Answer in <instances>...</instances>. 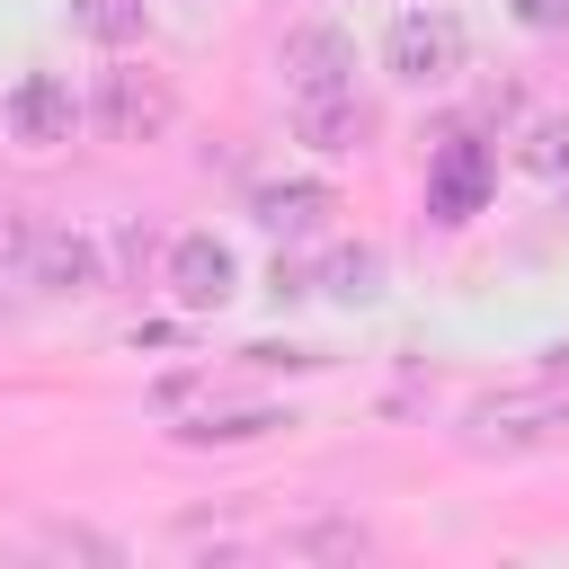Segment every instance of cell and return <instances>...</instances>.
<instances>
[{
    "mask_svg": "<svg viewBox=\"0 0 569 569\" xmlns=\"http://www.w3.org/2000/svg\"><path fill=\"white\" fill-rule=\"evenodd\" d=\"M489 178H498L489 142L445 133V142H436V160H427V213H436V222H471V213L489 204Z\"/></svg>",
    "mask_w": 569,
    "mask_h": 569,
    "instance_id": "cell-3",
    "label": "cell"
},
{
    "mask_svg": "<svg viewBox=\"0 0 569 569\" xmlns=\"http://www.w3.org/2000/svg\"><path fill=\"white\" fill-rule=\"evenodd\" d=\"M516 160H525L533 178H569V116H533L525 142H516Z\"/></svg>",
    "mask_w": 569,
    "mask_h": 569,
    "instance_id": "cell-12",
    "label": "cell"
},
{
    "mask_svg": "<svg viewBox=\"0 0 569 569\" xmlns=\"http://www.w3.org/2000/svg\"><path fill=\"white\" fill-rule=\"evenodd\" d=\"M382 62L409 80V89H445L462 71V18L453 9H400L391 36H382Z\"/></svg>",
    "mask_w": 569,
    "mask_h": 569,
    "instance_id": "cell-1",
    "label": "cell"
},
{
    "mask_svg": "<svg viewBox=\"0 0 569 569\" xmlns=\"http://www.w3.org/2000/svg\"><path fill=\"white\" fill-rule=\"evenodd\" d=\"M276 71H284L293 107H302V98H347V89H356V44H347L338 27H293L284 53H276Z\"/></svg>",
    "mask_w": 569,
    "mask_h": 569,
    "instance_id": "cell-4",
    "label": "cell"
},
{
    "mask_svg": "<svg viewBox=\"0 0 569 569\" xmlns=\"http://www.w3.org/2000/svg\"><path fill=\"white\" fill-rule=\"evenodd\" d=\"M249 213H258L276 240H302V231H320V222L338 213V196H329L320 178H267V187L249 196Z\"/></svg>",
    "mask_w": 569,
    "mask_h": 569,
    "instance_id": "cell-8",
    "label": "cell"
},
{
    "mask_svg": "<svg viewBox=\"0 0 569 569\" xmlns=\"http://www.w3.org/2000/svg\"><path fill=\"white\" fill-rule=\"evenodd\" d=\"M142 18H151L142 0H71V27H80L89 44H133Z\"/></svg>",
    "mask_w": 569,
    "mask_h": 569,
    "instance_id": "cell-10",
    "label": "cell"
},
{
    "mask_svg": "<svg viewBox=\"0 0 569 569\" xmlns=\"http://www.w3.org/2000/svg\"><path fill=\"white\" fill-rule=\"evenodd\" d=\"M98 124H107L116 142H160V133L178 124V89H169L160 71H107V80H98Z\"/></svg>",
    "mask_w": 569,
    "mask_h": 569,
    "instance_id": "cell-2",
    "label": "cell"
},
{
    "mask_svg": "<svg viewBox=\"0 0 569 569\" xmlns=\"http://www.w3.org/2000/svg\"><path fill=\"white\" fill-rule=\"evenodd\" d=\"M516 9V27H533V36H560L569 27V0H507Z\"/></svg>",
    "mask_w": 569,
    "mask_h": 569,
    "instance_id": "cell-14",
    "label": "cell"
},
{
    "mask_svg": "<svg viewBox=\"0 0 569 569\" xmlns=\"http://www.w3.org/2000/svg\"><path fill=\"white\" fill-rule=\"evenodd\" d=\"M0 240H9V222H0Z\"/></svg>",
    "mask_w": 569,
    "mask_h": 569,
    "instance_id": "cell-15",
    "label": "cell"
},
{
    "mask_svg": "<svg viewBox=\"0 0 569 569\" xmlns=\"http://www.w3.org/2000/svg\"><path fill=\"white\" fill-rule=\"evenodd\" d=\"M231 284H240V258H231L213 231H187V240L169 249V293H178L187 311H222Z\"/></svg>",
    "mask_w": 569,
    "mask_h": 569,
    "instance_id": "cell-7",
    "label": "cell"
},
{
    "mask_svg": "<svg viewBox=\"0 0 569 569\" xmlns=\"http://www.w3.org/2000/svg\"><path fill=\"white\" fill-rule=\"evenodd\" d=\"M302 142H311V151H356V142H365L356 89H347V98H302Z\"/></svg>",
    "mask_w": 569,
    "mask_h": 569,
    "instance_id": "cell-9",
    "label": "cell"
},
{
    "mask_svg": "<svg viewBox=\"0 0 569 569\" xmlns=\"http://www.w3.org/2000/svg\"><path fill=\"white\" fill-rule=\"evenodd\" d=\"M18 258H27V284H44V293H98V284H107L98 240H89V231H62V222H36V231L18 240Z\"/></svg>",
    "mask_w": 569,
    "mask_h": 569,
    "instance_id": "cell-5",
    "label": "cell"
},
{
    "mask_svg": "<svg viewBox=\"0 0 569 569\" xmlns=\"http://www.w3.org/2000/svg\"><path fill=\"white\" fill-rule=\"evenodd\" d=\"M9 133L18 142H36V151H53V142H71V124H80V98H71V80H53V71H27L18 89H9Z\"/></svg>",
    "mask_w": 569,
    "mask_h": 569,
    "instance_id": "cell-6",
    "label": "cell"
},
{
    "mask_svg": "<svg viewBox=\"0 0 569 569\" xmlns=\"http://www.w3.org/2000/svg\"><path fill=\"white\" fill-rule=\"evenodd\" d=\"M276 427H293L284 409H222V418H196V427H178L187 445H249V436H276Z\"/></svg>",
    "mask_w": 569,
    "mask_h": 569,
    "instance_id": "cell-11",
    "label": "cell"
},
{
    "mask_svg": "<svg viewBox=\"0 0 569 569\" xmlns=\"http://www.w3.org/2000/svg\"><path fill=\"white\" fill-rule=\"evenodd\" d=\"M320 284H329L338 302H373V293H382V258H373V249H338Z\"/></svg>",
    "mask_w": 569,
    "mask_h": 569,
    "instance_id": "cell-13",
    "label": "cell"
}]
</instances>
